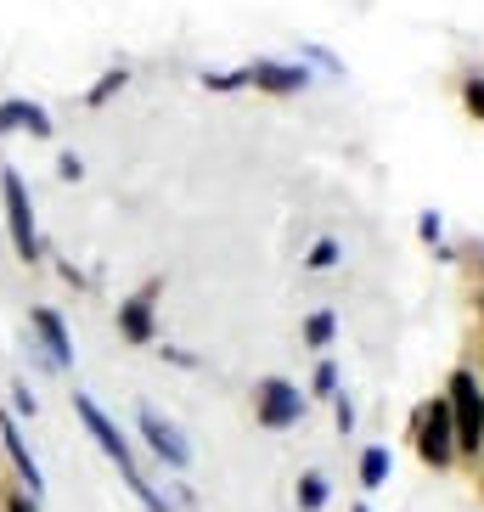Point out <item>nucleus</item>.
I'll use <instances>...</instances> for the list:
<instances>
[{
	"mask_svg": "<svg viewBox=\"0 0 484 512\" xmlns=\"http://www.w3.org/2000/svg\"><path fill=\"white\" fill-rule=\"evenodd\" d=\"M304 338H310V344H327V338H333V316H310V327H304Z\"/></svg>",
	"mask_w": 484,
	"mask_h": 512,
	"instance_id": "nucleus-14",
	"label": "nucleus"
},
{
	"mask_svg": "<svg viewBox=\"0 0 484 512\" xmlns=\"http://www.w3.org/2000/svg\"><path fill=\"white\" fill-rule=\"evenodd\" d=\"M119 327H124V338H136V344H147V338H152V299H147V293L119 310Z\"/></svg>",
	"mask_w": 484,
	"mask_h": 512,
	"instance_id": "nucleus-11",
	"label": "nucleus"
},
{
	"mask_svg": "<svg viewBox=\"0 0 484 512\" xmlns=\"http://www.w3.org/2000/svg\"><path fill=\"white\" fill-rule=\"evenodd\" d=\"M451 428H456V451H479L484 445V394L473 383V372L451 377Z\"/></svg>",
	"mask_w": 484,
	"mask_h": 512,
	"instance_id": "nucleus-2",
	"label": "nucleus"
},
{
	"mask_svg": "<svg viewBox=\"0 0 484 512\" xmlns=\"http://www.w3.org/2000/svg\"><path fill=\"white\" fill-rule=\"evenodd\" d=\"M299 417H304V394L293 389V383H282V377H271V383L259 389V422H265V428H293Z\"/></svg>",
	"mask_w": 484,
	"mask_h": 512,
	"instance_id": "nucleus-5",
	"label": "nucleus"
},
{
	"mask_svg": "<svg viewBox=\"0 0 484 512\" xmlns=\"http://www.w3.org/2000/svg\"><path fill=\"white\" fill-rule=\"evenodd\" d=\"M316 389H321V394L338 389V372H333V366H316Z\"/></svg>",
	"mask_w": 484,
	"mask_h": 512,
	"instance_id": "nucleus-17",
	"label": "nucleus"
},
{
	"mask_svg": "<svg viewBox=\"0 0 484 512\" xmlns=\"http://www.w3.org/2000/svg\"><path fill=\"white\" fill-rule=\"evenodd\" d=\"M321 501H327V479H321V473H304V479H299V507L304 512H321Z\"/></svg>",
	"mask_w": 484,
	"mask_h": 512,
	"instance_id": "nucleus-13",
	"label": "nucleus"
},
{
	"mask_svg": "<svg viewBox=\"0 0 484 512\" xmlns=\"http://www.w3.org/2000/svg\"><path fill=\"white\" fill-rule=\"evenodd\" d=\"M119 85H124V74H107L102 85H96V91H91V102H107V96L119 91Z\"/></svg>",
	"mask_w": 484,
	"mask_h": 512,
	"instance_id": "nucleus-16",
	"label": "nucleus"
},
{
	"mask_svg": "<svg viewBox=\"0 0 484 512\" xmlns=\"http://www.w3.org/2000/svg\"><path fill=\"white\" fill-rule=\"evenodd\" d=\"M12 512H34V507H29V501H23V496H17V501H12Z\"/></svg>",
	"mask_w": 484,
	"mask_h": 512,
	"instance_id": "nucleus-20",
	"label": "nucleus"
},
{
	"mask_svg": "<svg viewBox=\"0 0 484 512\" xmlns=\"http://www.w3.org/2000/svg\"><path fill=\"white\" fill-rule=\"evenodd\" d=\"M383 479H389V451H366L361 456V484L366 490H378Z\"/></svg>",
	"mask_w": 484,
	"mask_h": 512,
	"instance_id": "nucleus-12",
	"label": "nucleus"
},
{
	"mask_svg": "<svg viewBox=\"0 0 484 512\" xmlns=\"http://www.w3.org/2000/svg\"><path fill=\"white\" fill-rule=\"evenodd\" d=\"M12 394H17V411H23V417H34V394H29V389H23V383H17V389H12Z\"/></svg>",
	"mask_w": 484,
	"mask_h": 512,
	"instance_id": "nucleus-19",
	"label": "nucleus"
},
{
	"mask_svg": "<svg viewBox=\"0 0 484 512\" xmlns=\"http://www.w3.org/2000/svg\"><path fill=\"white\" fill-rule=\"evenodd\" d=\"M0 439H6V451H12L17 473H23V479H29V490L40 496V490H46V479H40V467H34V456H29V445H23V434H17L12 417H0Z\"/></svg>",
	"mask_w": 484,
	"mask_h": 512,
	"instance_id": "nucleus-9",
	"label": "nucleus"
},
{
	"mask_svg": "<svg viewBox=\"0 0 484 512\" xmlns=\"http://www.w3.org/2000/svg\"><path fill=\"white\" fill-rule=\"evenodd\" d=\"M355 512H366V507H355Z\"/></svg>",
	"mask_w": 484,
	"mask_h": 512,
	"instance_id": "nucleus-21",
	"label": "nucleus"
},
{
	"mask_svg": "<svg viewBox=\"0 0 484 512\" xmlns=\"http://www.w3.org/2000/svg\"><path fill=\"white\" fill-rule=\"evenodd\" d=\"M12 130H34V136H51V119L40 102H0V136Z\"/></svg>",
	"mask_w": 484,
	"mask_h": 512,
	"instance_id": "nucleus-7",
	"label": "nucleus"
},
{
	"mask_svg": "<svg viewBox=\"0 0 484 512\" xmlns=\"http://www.w3.org/2000/svg\"><path fill=\"white\" fill-rule=\"evenodd\" d=\"M0 192H6V226H12L17 254L34 259L40 254V237H34V209H29V186H23V175L6 169V175H0Z\"/></svg>",
	"mask_w": 484,
	"mask_h": 512,
	"instance_id": "nucleus-3",
	"label": "nucleus"
},
{
	"mask_svg": "<svg viewBox=\"0 0 484 512\" xmlns=\"http://www.w3.org/2000/svg\"><path fill=\"white\" fill-rule=\"evenodd\" d=\"M141 434H147V445L164 456L169 467H186V462H192V445H186V439L175 434V428H169L158 411H141Z\"/></svg>",
	"mask_w": 484,
	"mask_h": 512,
	"instance_id": "nucleus-6",
	"label": "nucleus"
},
{
	"mask_svg": "<svg viewBox=\"0 0 484 512\" xmlns=\"http://www.w3.org/2000/svg\"><path fill=\"white\" fill-rule=\"evenodd\" d=\"M417 456H423L428 467H445L456 456V428H451V406H445V400L428 406L423 422H417Z\"/></svg>",
	"mask_w": 484,
	"mask_h": 512,
	"instance_id": "nucleus-4",
	"label": "nucleus"
},
{
	"mask_svg": "<svg viewBox=\"0 0 484 512\" xmlns=\"http://www.w3.org/2000/svg\"><path fill=\"white\" fill-rule=\"evenodd\" d=\"M74 411H79V417H85V428H91V434H96V445H102V451H107V456H113V462L124 467V484H130V490H136L141 501H147V512H169L164 501L152 496V484H147V479H141V473H136V462H130V445H124V434H119V428H113V422L102 417V406H96L91 394H74Z\"/></svg>",
	"mask_w": 484,
	"mask_h": 512,
	"instance_id": "nucleus-1",
	"label": "nucleus"
},
{
	"mask_svg": "<svg viewBox=\"0 0 484 512\" xmlns=\"http://www.w3.org/2000/svg\"><path fill=\"white\" fill-rule=\"evenodd\" d=\"M248 79H254L259 91H299L310 74H304V68H282V62H254Z\"/></svg>",
	"mask_w": 484,
	"mask_h": 512,
	"instance_id": "nucleus-10",
	"label": "nucleus"
},
{
	"mask_svg": "<svg viewBox=\"0 0 484 512\" xmlns=\"http://www.w3.org/2000/svg\"><path fill=\"white\" fill-rule=\"evenodd\" d=\"M34 327H40V338H46V349H51V366L74 361V338H68V327H62L57 310H34Z\"/></svg>",
	"mask_w": 484,
	"mask_h": 512,
	"instance_id": "nucleus-8",
	"label": "nucleus"
},
{
	"mask_svg": "<svg viewBox=\"0 0 484 512\" xmlns=\"http://www.w3.org/2000/svg\"><path fill=\"white\" fill-rule=\"evenodd\" d=\"M333 259H338V242H316V248H310V271H327Z\"/></svg>",
	"mask_w": 484,
	"mask_h": 512,
	"instance_id": "nucleus-15",
	"label": "nucleus"
},
{
	"mask_svg": "<svg viewBox=\"0 0 484 512\" xmlns=\"http://www.w3.org/2000/svg\"><path fill=\"white\" fill-rule=\"evenodd\" d=\"M468 107L484 119V79H473V85H468Z\"/></svg>",
	"mask_w": 484,
	"mask_h": 512,
	"instance_id": "nucleus-18",
	"label": "nucleus"
}]
</instances>
